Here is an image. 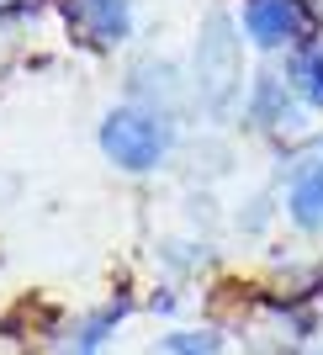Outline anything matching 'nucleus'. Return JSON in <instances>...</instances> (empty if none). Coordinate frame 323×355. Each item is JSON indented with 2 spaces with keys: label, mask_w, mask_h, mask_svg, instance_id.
Instances as JSON below:
<instances>
[{
  "label": "nucleus",
  "mask_w": 323,
  "mask_h": 355,
  "mask_svg": "<svg viewBox=\"0 0 323 355\" xmlns=\"http://www.w3.org/2000/svg\"><path fill=\"white\" fill-rule=\"evenodd\" d=\"M101 148H106V159L122 164V170H154L164 159V148H170V133L143 106H117L101 122Z\"/></svg>",
  "instance_id": "nucleus-1"
},
{
  "label": "nucleus",
  "mask_w": 323,
  "mask_h": 355,
  "mask_svg": "<svg viewBox=\"0 0 323 355\" xmlns=\"http://www.w3.org/2000/svg\"><path fill=\"white\" fill-rule=\"evenodd\" d=\"M238 27L254 48L276 53V48H292L313 32V11H308V0H244Z\"/></svg>",
  "instance_id": "nucleus-2"
},
{
  "label": "nucleus",
  "mask_w": 323,
  "mask_h": 355,
  "mask_svg": "<svg viewBox=\"0 0 323 355\" xmlns=\"http://www.w3.org/2000/svg\"><path fill=\"white\" fill-rule=\"evenodd\" d=\"M196 69H202V85L212 96V106H222L238 90V59H234V32L222 16H212V27L202 32L196 43Z\"/></svg>",
  "instance_id": "nucleus-3"
},
{
  "label": "nucleus",
  "mask_w": 323,
  "mask_h": 355,
  "mask_svg": "<svg viewBox=\"0 0 323 355\" xmlns=\"http://www.w3.org/2000/svg\"><path fill=\"white\" fill-rule=\"evenodd\" d=\"M69 21L85 32L90 43L117 48L132 32V6L128 0H69Z\"/></svg>",
  "instance_id": "nucleus-4"
},
{
  "label": "nucleus",
  "mask_w": 323,
  "mask_h": 355,
  "mask_svg": "<svg viewBox=\"0 0 323 355\" xmlns=\"http://www.w3.org/2000/svg\"><path fill=\"white\" fill-rule=\"evenodd\" d=\"M286 212H292L297 228H323V159L308 164V170L292 180V191H286Z\"/></svg>",
  "instance_id": "nucleus-5"
},
{
  "label": "nucleus",
  "mask_w": 323,
  "mask_h": 355,
  "mask_svg": "<svg viewBox=\"0 0 323 355\" xmlns=\"http://www.w3.org/2000/svg\"><path fill=\"white\" fill-rule=\"evenodd\" d=\"M286 80L308 106H323V43H302L286 64Z\"/></svg>",
  "instance_id": "nucleus-6"
},
{
  "label": "nucleus",
  "mask_w": 323,
  "mask_h": 355,
  "mask_svg": "<svg viewBox=\"0 0 323 355\" xmlns=\"http://www.w3.org/2000/svg\"><path fill=\"white\" fill-rule=\"evenodd\" d=\"M159 355H222V340L212 329H180L159 345Z\"/></svg>",
  "instance_id": "nucleus-7"
},
{
  "label": "nucleus",
  "mask_w": 323,
  "mask_h": 355,
  "mask_svg": "<svg viewBox=\"0 0 323 355\" xmlns=\"http://www.w3.org/2000/svg\"><path fill=\"white\" fill-rule=\"evenodd\" d=\"M313 355H323V345H318V350H313Z\"/></svg>",
  "instance_id": "nucleus-8"
}]
</instances>
